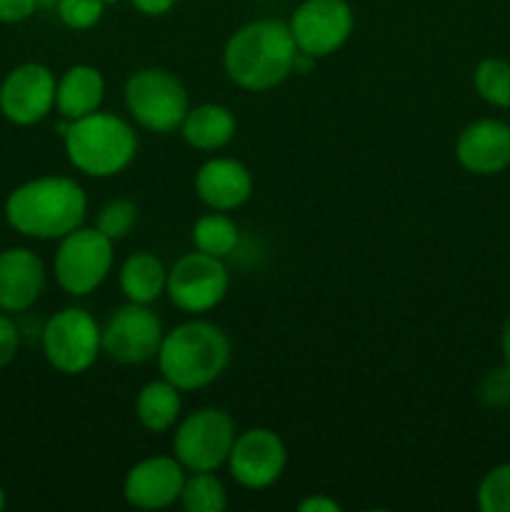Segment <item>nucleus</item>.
<instances>
[{
    "instance_id": "1",
    "label": "nucleus",
    "mask_w": 510,
    "mask_h": 512,
    "mask_svg": "<svg viewBox=\"0 0 510 512\" xmlns=\"http://www.w3.org/2000/svg\"><path fill=\"white\" fill-rule=\"evenodd\" d=\"M88 213L85 190L73 178L45 175L18 185L5 200V220L25 238L60 240Z\"/></svg>"
},
{
    "instance_id": "2",
    "label": "nucleus",
    "mask_w": 510,
    "mask_h": 512,
    "mask_svg": "<svg viewBox=\"0 0 510 512\" xmlns=\"http://www.w3.org/2000/svg\"><path fill=\"white\" fill-rule=\"evenodd\" d=\"M298 53L293 33L283 20H255L230 35L223 50L228 78L245 90H270L293 73Z\"/></svg>"
},
{
    "instance_id": "3",
    "label": "nucleus",
    "mask_w": 510,
    "mask_h": 512,
    "mask_svg": "<svg viewBox=\"0 0 510 512\" xmlns=\"http://www.w3.org/2000/svg\"><path fill=\"white\" fill-rule=\"evenodd\" d=\"M228 360V335L205 320H190L165 333L158 350L160 373L180 393L200 390L218 380L228 368Z\"/></svg>"
},
{
    "instance_id": "4",
    "label": "nucleus",
    "mask_w": 510,
    "mask_h": 512,
    "mask_svg": "<svg viewBox=\"0 0 510 512\" xmlns=\"http://www.w3.org/2000/svg\"><path fill=\"white\" fill-rule=\"evenodd\" d=\"M65 153L75 170L90 178H113L133 163L138 153V135L113 113H95L70 120L63 135Z\"/></svg>"
},
{
    "instance_id": "5",
    "label": "nucleus",
    "mask_w": 510,
    "mask_h": 512,
    "mask_svg": "<svg viewBox=\"0 0 510 512\" xmlns=\"http://www.w3.org/2000/svg\"><path fill=\"white\" fill-rule=\"evenodd\" d=\"M125 105L140 128L168 135L183 125L190 110L188 90L170 70L143 68L125 83Z\"/></svg>"
},
{
    "instance_id": "6",
    "label": "nucleus",
    "mask_w": 510,
    "mask_h": 512,
    "mask_svg": "<svg viewBox=\"0 0 510 512\" xmlns=\"http://www.w3.org/2000/svg\"><path fill=\"white\" fill-rule=\"evenodd\" d=\"M113 268V240L105 238L98 228H75L60 238L55 253V280L68 295H88L108 278Z\"/></svg>"
},
{
    "instance_id": "7",
    "label": "nucleus",
    "mask_w": 510,
    "mask_h": 512,
    "mask_svg": "<svg viewBox=\"0 0 510 512\" xmlns=\"http://www.w3.org/2000/svg\"><path fill=\"white\" fill-rule=\"evenodd\" d=\"M233 443V418L220 408H200L175 430L173 455L190 473H213L228 463Z\"/></svg>"
},
{
    "instance_id": "8",
    "label": "nucleus",
    "mask_w": 510,
    "mask_h": 512,
    "mask_svg": "<svg viewBox=\"0 0 510 512\" xmlns=\"http://www.w3.org/2000/svg\"><path fill=\"white\" fill-rule=\"evenodd\" d=\"M103 350L100 325L83 308H65L45 323V360L63 375H80L98 360Z\"/></svg>"
},
{
    "instance_id": "9",
    "label": "nucleus",
    "mask_w": 510,
    "mask_h": 512,
    "mask_svg": "<svg viewBox=\"0 0 510 512\" xmlns=\"http://www.w3.org/2000/svg\"><path fill=\"white\" fill-rule=\"evenodd\" d=\"M230 285V273L223 258H213L208 253L183 255L175 260L168 270V293L170 303L183 313H208L225 298Z\"/></svg>"
},
{
    "instance_id": "10",
    "label": "nucleus",
    "mask_w": 510,
    "mask_h": 512,
    "mask_svg": "<svg viewBox=\"0 0 510 512\" xmlns=\"http://www.w3.org/2000/svg\"><path fill=\"white\" fill-rule=\"evenodd\" d=\"M163 335L158 315L148 305L130 303V300L110 315L105 328H100L103 353L123 365H140L158 358Z\"/></svg>"
},
{
    "instance_id": "11",
    "label": "nucleus",
    "mask_w": 510,
    "mask_h": 512,
    "mask_svg": "<svg viewBox=\"0 0 510 512\" xmlns=\"http://www.w3.org/2000/svg\"><path fill=\"white\" fill-rule=\"evenodd\" d=\"M353 23V10L345 0H305L290 15L288 28L298 50L328 58L348 43Z\"/></svg>"
},
{
    "instance_id": "12",
    "label": "nucleus",
    "mask_w": 510,
    "mask_h": 512,
    "mask_svg": "<svg viewBox=\"0 0 510 512\" xmlns=\"http://www.w3.org/2000/svg\"><path fill=\"white\" fill-rule=\"evenodd\" d=\"M53 70L40 63H23L0 83V113L15 125H35L55 108Z\"/></svg>"
},
{
    "instance_id": "13",
    "label": "nucleus",
    "mask_w": 510,
    "mask_h": 512,
    "mask_svg": "<svg viewBox=\"0 0 510 512\" xmlns=\"http://www.w3.org/2000/svg\"><path fill=\"white\" fill-rule=\"evenodd\" d=\"M288 450L275 430L250 428L235 435L228 455V468L235 483L248 490H263L283 475Z\"/></svg>"
},
{
    "instance_id": "14",
    "label": "nucleus",
    "mask_w": 510,
    "mask_h": 512,
    "mask_svg": "<svg viewBox=\"0 0 510 512\" xmlns=\"http://www.w3.org/2000/svg\"><path fill=\"white\" fill-rule=\"evenodd\" d=\"M185 485V468L175 455H153L128 470L123 495L133 508L163 510L178 503Z\"/></svg>"
},
{
    "instance_id": "15",
    "label": "nucleus",
    "mask_w": 510,
    "mask_h": 512,
    "mask_svg": "<svg viewBox=\"0 0 510 512\" xmlns=\"http://www.w3.org/2000/svg\"><path fill=\"white\" fill-rule=\"evenodd\" d=\"M455 158L473 175H498L510 168V125L483 118L463 128L455 140Z\"/></svg>"
},
{
    "instance_id": "16",
    "label": "nucleus",
    "mask_w": 510,
    "mask_h": 512,
    "mask_svg": "<svg viewBox=\"0 0 510 512\" xmlns=\"http://www.w3.org/2000/svg\"><path fill=\"white\" fill-rule=\"evenodd\" d=\"M45 288V265L33 250L8 248L0 253V310L23 313Z\"/></svg>"
},
{
    "instance_id": "17",
    "label": "nucleus",
    "mask_w": 510,
    "mask_h": 512,
    "mask_svg": "<svg viewBox=\"0 0 510 512\" xmlns=\"http://www.w3.org/2000/svg\"><path fill=\"white\" fill-rule=\"evenodd\" d=\"M195 193L208 208L235 210L253 195V175L240 160L213 158L195 173Z\"/></svg>"
},
{
    "instance_id": "18",
    "label": "nucleus",
    "mask_w": 510,
    "mask_h": 512,
    "mask_svg": "<svg viewBox=\"0 0 510 512\" xmlns=\"http://www.w3.org/2000/svg\"><path fill=\"white\" fill-rule=\"evenodd\" d=\"M103 98V73L93 68V65H73V68H68L60 75L58 85H55V110L68 120L85 118V115L100 110Z\"/></svg>"
},
{
    "instance_id": "19",
    "label": "nucleus",
    "mask_w": 510,
    "mask_h": 512,
    "mask_svg": "<svg viewBox=\"0 0 510 512\" xmlns=\"http://www.w3.org/2000/svg\"><path fill=\"white\" fill-rule=\"evenodd\" d=\"M185 143L198 150H220L233 140L235 115L220 103H203L188 110L180 125Z\"/></svg>"
},
{
    "instance_id": "20",
    "label": "nucleus",
    "mask_w": 510,
    "mask_h": 512,
    "mask_svg": "<svg viewBox=\"0 0 510 512\" xmlns=\"http://www.w3.org/2000/svg\"><path fill=\"white\" fill-rule=\"evenodd\" d=\"M165 285H168V270L163 260L148 250L133 253L120 268V290L130 303L150 305L165 293Z\"/></svg>"
},
{
    "instance_id": "21",
    "label": "nucleus",
    "mask_w": 510,
    "mask_h": 512,
    "mask_svg": "<svg viewBox=\"0 0 510 512\" xmlns=\"http://www.w3.org/2000/svg\"><path fill=\"white\" fill-rule=\"evenodd\" d=\"M135 415L150 433H165L180 418V390L165 378L150 380L135 398Z\"/></svg>"
},
{
    "instance_id": "22",
    "label": "nucleus",
    "mask_w": 510,
    "mask_h": 512,
    "mask_svg": "<svg viewBox=\"0 0 510 512\" xmlns=\"http://www.w3.org/2000/svg\"><path fill=\"white\" fill-rule=\"evenodd\" d=\"M193 243L195 250L200 253H208L213 258H228L240 243V233H238V225L223 215L218 213H208L203 218L195 220L193 225Z\"/></svg>"
},
{
    "instance_id": "23",
    "label": "nucleus",
    "mask_w": 510,
    "mask_h": 512,
    "mask_svg": "<svg viewBox=\"0 0 510 512\" xmlns=\"http://www.w3.org/2000/svg\"><path fill=\"white\" fill-rule=\"evenodd\" d=\"M180 505L188 512H223L228 508V493L225 485L213 473L185 475Z\"/></svg>"
},
{
    "instance_id": "24",
    "label": "nucleus",
    "mask_w": 510,
    "mask_h": 512,
    "mask_svg": "<svg viewBox=\"0 0 510 512\" xmlns=\"http://www.w3.org/2000/svg\"><path fill=\"white\" fill-rule=\"evenodd\" d=\"M475 93L493 108H510V63L503 58L480 60L473 73Z\"/></svg>"
},
{
    "instance_id": "25",
    "label": "nucleus",
    "mask_w": 510,
    "mask_h": 512,
    "mask_svg": "<svg viewBox=\"0 0 510 512\" xmlns=\"http://www.w3.org/2000/svg\"><path fill=\"white\" fill-rule=\"evenodd\" d=\"M478 508L483 512H510V463L495 465L480 480Z\"/></svg>"
},
{
    "instance_id": "26",
    "label": "nucleus",
    "mask_w": 510,
    "mask_h": 512,
    "mask_svg": "<svg viewBox=\"0 0 510 512\" xmlns=\"http://www.w3.org/2000/svg\"><path fill=\"white\" fill-rule=\"evenodd\" d=\"M135 223H138V208H135L130 200H110L108 205L100 208L95 228H98L105 238L120 240L133 230Z\"/></svg>"
},
{
    "instance_id": "27",
    "label": "nucleus",
    "mask_w": 510,
    "mask_h": 512,
    "mask_svg": "<svg viewBox=\"0 0 510 512\" xmlns=\"http://www.w3.org/2000/svg\"><path fill=\"white\" fill-rule=\"evenodd\" d=\"M103 0H58L55 13L70 30H88L103 18Z\"/></svg>"
},
{
    "instance_id": "28",
    "label": "nucleus",
    "mask_w": 510,
    "mask_h": 512,
    "mask_svg": "<svg viewBox=\"0 0 510 512\" xmlns=\"http://www.w3.org/2000/svg\"><path fill=\"white\" fill-rule=\"evenodd\" d=\"M478 398L483 400L488 408H503V405H510V370L498 368V370H490L485 375V380L480 383L478 390Z\"/></svg>"
},
{
    "instance_id": "29",
    "label": "nucleus",
    "mask_w": 510,
    "mask_h": 512,
    "mask_svg": "<svg viewBox=\"0 0 510 512\" xmlns=\"http://www.w3.org/2000/svg\"><path fill=\"white\" fill-rule=\"evenodd\" d=\"M20 348V333L13 320L0 310V370L8 368Z\"/></svg>"
},
{
    "instance_id": "30",
    "label": "nucleus",
    "mask_w": 510,
    "mask_h": 512,
    "mask_svg": "<svg viewBox=\"0 0 510 512\" xmlns=\"http://www.w3.org/2000/svg\"><path fill=\"white\" fill-rule=\"evenodd\" d=\"M38 10V0H0V23H23Z\"/></svg>"
},
{
    "instance_id": "31",
    "label": "nucleus",
    "mask_w": 510,
    "mask_h": 512,
    "mask_svg": "<svg viewBox=\"0 0 510 512\" xmlns=\"http://www.w3.org/2000/svg\"><path fill=\"white\" fill-rule=\"evenodd\" d=\"M300 512H340V503H335L328 495H310V498L300 500L298 505Z\"/></svg>"
},
{
    "instance_id": "32",
    "label": "nucleus",
    "mask_w": 510,
    "mask_h": 512,
    "mask_svg": "<svg viewBox=\"0 0 510 512\" xmlns=\"http://www.w3.org/2000/svg\"><path fill=\"white\" fill-rule=\"evenodd\" d=\"M135 5V10H140L143 15L150 18H158V15L170 13V8L175 5V0H130Z\"/></svg>"
},
{
    "instance_id": "33",
    "label": "nucleus",
    "mask_w": 510,
    "mask_h": 512,
    "mask_svg": "<svg viewBox=\"0 0 510 512\" xmlns=\"http://www.w3.org/2000/svg\"><path fill=\"white\" fill-rule=\"evenodd\" d=\"M315 60H318L315 55L305 53V50H298V53H295V60H293V73H298V75L310 73L315 65Z\"/></svg>"
},
{
    "instance_id": "34",
    "label": "nucleus",
    "mask_w": 510,
    "mask_h": 512,
    "mask_svg": "<svg viewBox=\"0 0 510 512\" xmlns=\"http://www.w3.org/2000/svg\"><path fill=\"white\" fill-rule=\"evenodd\" d=\"M500 348H503V360H505V368L510 370V315L503 325V335H500Z\"/></svg>"
},
{
    "instance_id": "35",
    "label": "nucleus",
    "mask_w": 510,
    "mask_h": 512,
    "mask_svg": "<svg viewBox=\"0 0 510 512\" xmlns=\"http://www.w3.org/2000/svg\"><path fill=\"white\" fill-rule=\"evenodd\" d=\"M5 508V493H3V488H0V510Z\"/></svg>"
},
{
    "instance_id": "36",
    "label": "nucleus",
    "mask_w": 510,
    "mask_h": 512,
    "mask_svg": "<svg viewBox=\"0 0 510 512\" xmlns=\"http://www.w3.org/2000/svg\"><path fill=\"white\" fill-rule=\"evenodd\" d=\"M105 5H113V3H118V0H103Z\"/></svg>"
}]
</instances>
